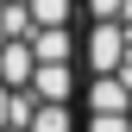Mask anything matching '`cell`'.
<instances>
[{
    "mask_svg": "<svg viewBox=\"0 0 132 132\" xmlns=\"http://www.w3.org/2000/svg\"><path fill=\"white\" fill-rule=\"evenodd\" d=\"M31 57H38V63H76L82 57V31L76 25H44V31H31Z\"/></svg>",
    "mask_w": 132,
    "mask_h": 132,
    "instance_id": "4",
    "label": "cell"
},
{
    "mask_svg": "<svg viewBox=\"0 0 132 132\" xmlns=\"http://www.w3.org/2000/svg\"><path fill=\"white\" fill-rule=\"evenodd\" d=\"M82 6H88V25H113L126 13V0H82Z\"/></svg>",
    "mask_w": 132,
    "mask_h": 132,
    "instance_id": "9",
    "label": "cell"
},
{
    "mask_svg": "<svg viewBox=\"0 0 132 132\" xmlns=\"http://www.w3.org/2000/svg\"><path fill=\"white\" fill-rule=\"evenodd\" d=\"M31 76H38L31 44L25 38H6V44H0V82H6V88H31Z\"/></svg>",
    "mask_w": 132,
    "mask_h": 132,
    "instance_id": "5",
    "label": "cell"
},
{
    "mask_svg": "<svg viewBox=\"0 0 132 132\" xmlns=\"http://www.w3.org/2000/svg\"><path fill=\"white\" fill-rule=\"evenodd\" d=\"M82 101H88V113H132V82H126V69L120 76H88V82H82Z\"/></svg>",
    "mask_w": 132,
    "mask_h": 132,
    "instance_id": "3",
    "label": "cell"
},
{
    "mask_svg": "<svg viewBox=\"0 0 132 132\" xmlns=\"http://www.w3.org/2000/svg\"><path fill=\"white\" fill-rule=\"evenodd\" d=\"M31 132H82V126H76V107H44V101H38Z\"/></svg>",
    "mask_w": 132,
    "mask_h": 132,
    "instance_id": "7",
    "label": "cell"
},
{
    "mask_svg": "<svg viewBox=\"0 0 132 132\" xmlns=\"http://www.w3.org/2000/svg\"><path fill=\"white\" fill-rule=\"evenodd\" d=\"M82 132H132V113H88Z\"/></svg>",
    "mask_w": 132,
    "mask_h": 132,
    "instance_id": "8",
    "label": "cell"
},
{
    "mask_svg": "<svg viewBox=\"0 0 132 132\" xmlns=\"http://www.w3.org/2000/svg\"><path fill=\"white\" fill-rule=\"evenodd\" d=\"M31 94H38L44 107H69L76 94H82L76 63H38V76H31Z\"/></svg>",
    "mask_w": 132,
    "mask_h": 132,
    "instance_id": "2",
    "label": "cell"
},
{
    "mask_svg": "<svg viewBox=\"0 0 132 132\" xmlns=\"http://www.w3.org/2000/svg\"><path fill=\"white\" fill-rule=\"evenodd\" d=\"M126 82H132V63H126Z\"/></svg>",
    "mask_w": 132,
    "mask_h": 132,
    "instance_id": "10",
    "label": "cell"
},
{
    "mask_svg": "<svg viewBox=\"0 0 132 132\" xmlns=\"http://www.w3.org/2000/svg\"><path fill=\"white\" fill-rule=\"evenodd\" d=\"M82 63H88V76H120L132 63V31L113 19V25H88V38H82Z\"/></svg>",
    "mask_w": 132,
    "mask_h": 132,
    "instance_id": "1",
    "label": "cell"
},
{
    "mask_svg": "<svg viewBox=\"0 0 132 132\" xmlns=\"http://www.w3.org/2000/svg\"><path fill=\"white\" fill-rule=\"evenodd\" d=\"M76 6H82V0H31V19H38V31L44 25H69Z\"/></svg>",
    "mask_w": 132,
    "mask_h": 132,
    "instance_id": "6",
    "label": "cell"
}]
</instances>
